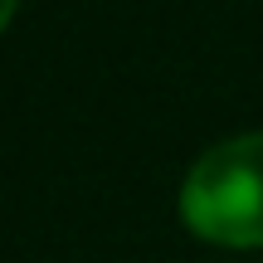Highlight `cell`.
Masks as SVG:
<instances>
[{
  "label": "cell",
  "instance_id": "6da1fadb",
  "mask_svg": "<svg viewBox=\"0 0 263 263\" xmlns=\"http://www.w3.org/2000/svg\"><path fill=\"white\" fill-rule=\"evenodd\" d=\"M180 215L210 244H263V132H244L190 166L180 185Z\"/></svg>",
  "mask_w": 263,
  "mask_h": 263
},
{
  "label": "cell",
  "instance_id": "7a4b0ae2",
  "mask_svg": "<svg viewBox=\"0 0 263 263\" xmlns=\"http://www.w3.org/2000/svg\"><path fill=\"white\" fill-rule=\"evenodd\" d=\"M15 5H20V0H0V29L10 25V15H15Z\"/></svg>",
  "mask_w": 263,
  "mask_h": 263
}]
</instances>
